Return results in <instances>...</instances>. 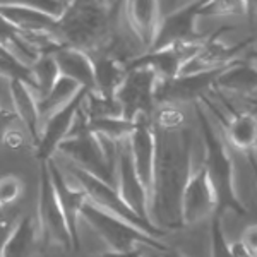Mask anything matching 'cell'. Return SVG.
<instances>
[{"label":"cell","instance_id":"1","mask_svg":"<svg viewBox=\"0 0 257 257\" xmlns=\"http://www.w3.org/2000/svg\"><path fill=\"white\" fill-rule=\"evenodd\" d=\"M187 105L160 103L153 111L156 156L149 218L167 231L185 228L182 218V196L192 175L194 131L185 111Z\"/></svg>","mask_w":257,"mask_h":257},{"label":"cell","instance_id":"2","mask_svg":"<svg viewBox=\"0 0 257 257\" xmlns=\"http://www.w3.org/2000/svg\"><path fill=\"white\" fill-rule=\"evenodd\" d=\"M196 113L197 127H199V138L202 141L204 148V156H202V167L206 168V173L209 177V182L214 189L216 196V213L225 214L226 211L245 216L248 209L240 201L237 189H235V170L233 160L228 153L226 144L219 138L216 128L213 127L208 115L202 111L201 105L196 103L194 106Z\"/></svg>","mask_w":257,"mask_h":257},{"label":"cell","instance_id":"3","mask_svg":"<svg viewBox=\"0 0 257 257\" xmlns=\"http://www.w3.org/2000/svg\"><path fill=\"white\" fill-rule=\"evenodd\" d=\"M81 218L99 235V238L110 247V250L123 252L131 250L136 245H144L155 250H165L168 245L161 242V238L151 237L141 228L131 225L125 219L115 216L108 211L98 208L93 202L86 201L81 211Z\"/></svg>","mask_w":257,"mask_h":257},{"label":"cell","instance_id":"4","mask_svg":"<svg viewBox=\"0 0 257 257\" xmlns=\"http://www.w3.org/2000/svg\"><path fill=\"white\" fill-rule=\"evenodd\" d=\"M69 173L72 175V178H76L79 187L84 189L86 196H88V201L93 202L94 206L108 211V213L115 214V216L125 219V221L131 223V225L141 228V230L146 231V233L151 235V237L161 238L170 233V231H167L165 228H161L156 225V223H153L151 219L143 218L141 214L136 213V211L123 201V197L120 196L118 189L111 187L110 184L103 182L101 178L94 177L93 173L76 167L74 163L69 165Z\"/></svg>","mask_w":257,"mask_h":257},{"label":"cell","instance_id":"5","mask_svg":"<svg viewBox=\"0 0 257 257\" xmlns=\"http://www.w3.org/2000/svg\"><path fill=\"white\" fill-rule=\"evenodd\" d=\"M160 76L155 69L144 64H127V76L115 93L122 117L134 122L139 115H151L156 110V89Z\"/></svg>","mask_w":257,"mask_h":257},{"label":"cell","instance_id":"6","mask_svg":"<svg viewBox=\"0 0 257 257\" xmlns=\"http://www.w3.org/2000/svg\"><path fill=\"white\" fill-rule=\"evenodd\" d=\"M40 237L43 248L59 245L64 250H74L72 237L65 221L64 211L57 199L47 161L40 163V197H38Z\"/></svg>","mask_w":257,"mask_h":257},{"label":"cell","instance_id":"7","mask_svg":"<svg viewBox=\"0 0 257 257\" xmlns=\"http://www.w3.org/2000/svg\"><path fill=\"white\" fill-rule=\"evenodd\" d=\"M204 4L206 0H192L189 4H184L182 7L173 9L168 14H163L155 41L149 50H160L177 43L204 41L206 36L197 31V23L199 19H202Z\"/></svg>","mask_w":257,"mask_h":257},{"label":"cell","instance_id":"8","mask_svg":"<svg viewBox=\"0 0 257 257\" xmlns=\"http://www.w3.org/2000/svg\"><path fill=\"white\" fill-rule=\"evenodd\" d=\"M91 89L82 88L79 93L76 94L67 105H64L62 108L53 111L52 115L47 117V122L41 127L40 141L35 146V156L40 161H48L53 158V153L59 151V146L64 139H67L74 127V122L77 118L82 103H84L86 96H88Z\"/></svg>","mask_w":257,"mask_h":257},{"label":"cell","instance_id":"9","mask_svg":"<svg viewBox=\"0 0 257 257\" xmlns=\"http://www.w3.org/2000/svg\"><path fill=\"white\" fill-rule=\"evenodd\" d=\"M226 67L178 74L173 79L160 81L156 89V103L158 105L160 103H180V105L197 103L213 86H216V79Z\"/></svg>","mask_w":257,"mask_h":257},{"label":"cell","instance_id":"10","mask_svg":"<svg viewBox=\"0 0 257 257\" xmlns=\"http://www.w3.org/2000/svg\"><path fill=\"white\" fill-rule=\"evenodd\" d=\"M214 211H216V196H214V189L209 182L206 168L201 163V167L192 170V175L184 189L182 218H184L185 226H190L202 219L211 218Z\"/></svg>","mask_w":257,"mask_h":257},{"label":"cell","instance_id":"11","mask_svg":"<svg viewBox=\"0 0 257 257\" xmlns=\"http://www.w3.org/2000/svg\"><path fill=\"white\" fill-rule=\"evenodd\" d=\"M117 189L123 201L143 218H149V192L138 175L132 160L131 143L127 139L118 141V161H117Z\"/></svg>","mask_w":257,"mask_h":257},{"label":"cell","instance_id":"12","mask_svg":"<svg viewBox=\"0 0 257 257\" xmlns=\"http://www.w3.org/2000/svg\"><path fill=\"white\" fill-rule=\"evenodd\" d=\"M131 143L132 160L138 170V175L143 180L144 187L148 189L149 199H151L153 177H155V156H156V141L155 128H153V113L139 115L136 118V127L128 136Z\"/></svg>","mask_w":257,"mask_h":257},{"label":"cell","instance_id":"13","mask_svg":"<svg viewBox=\"0 0 257 257\" xmlns=\"http://www.w3.org/2000/svg\"><path fill=\"white\" fill-rule=\"evenodd\" d=\"M48 170H50V177H52V184L55 189L57 199L60 202V208L64 211L65 221H67L70 237H72V245L74 250H79L81 248V240H79V218H81V211L84 202L88 201L84 189H72L69 185V182L65 180L64 172L57 167V163L52 160L47 161Z\"/></svg>","mask_w":257,"mask_h":257},{"label":"cell","instance_id":"14","mask_svg":"<svg viewBox=\"0 0 257 257\" xmlns=\"http://www.w3.org/2000/svg\"><path fill=\"white\" fill-rule=\"evenodd\" d=\"M160 0H125V18L144 52L151 48L161 21Z\"/></svg>","mask_w":257,"mask_h":257},{"label":"cell","instance_id":"15","mask_svg":"<svg viewBox=\"0 0 257 257\" xmlns=\"http://www.w3.org/2000/svg\"><path fill=\"white\" fill-rule=\"evenodd\" d=\"M9 91L12 98V110L16 111L18 118L26 127L33 141V146H36L41 134V113L38 108V98L35 96V91L31 89V86L23 79L9 81Z\"/></svg>","mask_w":257,"mask_h":257},{"label":"cell","instance_id":"16","mask_svg":"<svg viewBox=\"0 0 257 257\" xmlns=\"http://www.w3.org/2000/svg\"><path fill=\"white\" fill-rule=\"evenodd\" d=\"M52 53L55 57L62 77L76 81L81 88L94 89V67L93 59H91L88 52L64 45V47H59Z\"/></svg>","mask_w":257,"mask_h":257},{"label":"cell","instance_id":"17","mask_svg":"<svg viewBox=\"0 0 257 257\" xmlns=\"http://www.w3.org/2000/svg\"><path fill=\"white\" fill-rule=\"evenodd\" d=\"M216 88L226 91L233 96H254L257 93V65L247 59L231 62L219 74L216 79Z\"/></svg>","mask_w":257,"mask_h":257},{"label":"cell","instance_id":"18","mask_svg":"<svg viewBox=\"0 0 257 257\" xmlns=\"http://www.w3.org/2000/svg\"><path fill=\"white\" fill-rule=\"evenodd\" d=\"M94 67V89L103 96H115L127 76V64L110 52L91 53Z\"/></svg>","mask_w":257,"mask_h":257},{"label":"cell","instance_id":"19","mask_svg":"<svg viewBox=\"0 0 257 257\" xmlns=\"http://www.w3.org/2000/svg\"><path fill=\"white\" fill-rule=\"evenodd\" d=\"M38 252L36 225L31 216H24L11 230L0 247V257H35Z\"/></svg>","mask_w":257,"mask_h":257},{"label":"cell","instance_id":"20","mask_svg":"<svg viewBox=\"0 0 257 257\" xmlns=\"http://www.w3.org/2000/svg\"><path fill=\"white\" fill-rule=\"evenodd\" d=\"M226 138L240 151L252 153L257 148V115L254 111H237L226 123Z\"/></svg>","mask_w":257,"mask_h":257},{"label":"cell","instance_id":"21","mask_svg":"<svg viewBox=\"0 0 257 257\" xmlns=\"http://www.w3.org/2000/svg\"><path fill=\"white\" fill-rule=\"evenodd\" d=\"M81 89L82 88L76 81L60 76L59 81L55 82V86L50 89V93L38 98V108H40L41 117H43V115L48 117V115H52L53 111H57L64 105H67L70 99L76 96Z\"/></svg>","mask_w":257,"mask_h":257},{"label":"cell","instance_id":"22","mask_svg":"<svg viewBox=\"0 0 257 257\" xmlns=\"http://www.w3.org/2000/svg\"><path fill=\"white\" fill-rule=\"evenodd\" d=\"M33 79H35V93L38 94L36 98H41L50 93V89L55 86V82L60 77L59 65L55 62L52 52L41 53V55L30 65Z\"/></svg>","mask_w":257,"mask_h":257},{"label":"cell","instance_id":"23","mask_svg":"<svg viewBox=\"0 0 257 257\" xmlns=\"http://www.w3.org/2000/svg\"><path fill=\"white\" fill-rule=\"evenodd\" d=\"M88 125L93 132L113 141L127 139L136 127V120H125L123 117H105V118H88Z\"/></svg>","mask_w":257,"mask_h":257},{"label":"cell","instance_id":"24","mask_svg":"<svg viewBox=\"0 0 257 257\" xmlns=\"http://www.w3.org/2000/svg\"><path fill=\"white\" fill-rule=\"evenodd\" d=\"M202 18H245L243 0H206Z\"/></svg>","mask_w":257,"mask_h":257},{"label":"cell","instance_id":"25","mask_svg":"<svg viewBox=\"0 0 257 257\" xmlns=\"http://www.w3.org/2000/svg\"><path fill=\"white\" fill-rule=\"evenodd\" d=\"M223 214L214 211L211 216V226H209V247H211V257H233L231 247L228 243L223 231Z\"/></svg>","mask_w":257,"mask_h":257},{"label":"cell","instance_id":"26","mask_svg":"<svg viewBox=\"0 0 257 257\" xmlns=\"http://www.w3.org/2000/svg\"><path fill=\"white\" fill-rule=\"evenodd\" d=\"M0 77L7 81L12 79H23L31 86V89L35 91V79H33L31 69L26 65H21L19 62L12 60L7 55H0Z\"/></svg>","mask_w":257,"mask_h":257},{"label":"cell","instance_id":"27","mask_svg":"<svg viewBox=\"0 0 257 257\" xmlns=\"http://www.w3.org/2000/svg\"><path fill=\"white\" fill-rule=\"evenodd\" d=\"M67 2L69 0H0V6L33 7V9L45 11L55 18H60L67 7Z\"/></svg>","mask_w":257,"mask_h":257},{"label":"cell","instance_id":"28","mask_svg":"<svg viewBox=\"0 0 257 257\" xmlns=\"http://www.w3.org/2000/svg\"><path fill=\"white\" fill-rule=\"evenodd\" d=\"M23 190V182L16 175H4L0 177V204L7 206L12 204Z\"/></svg>","mask_w":257,"mask_h":257},{"label":"cell","instance_id":"29","mask_svg":"<svg viewBox=\"0 0 257 257\" xmlns=\"http://www.w3.org/2000/svg\"><path fill=\"white\" fill-rule=\"evenodd\" d=\"M18 115H16L14 110H0V146L4 144V139H6V134L14 127Z\"/></svg>","mask_w":257,"mask_h":257},{"label":"cell","instance_id":"30","mask_svg":"<svg viewBox=\"0 0 257 257\" xmlns=\"http://www.w3.org/2000/svg\"><path fill=\"white\" fill-rule=\"evenodd\" d=\"M242 243L247 247V250L250 252L252 255L257 257V225H248L245 230H243Z\"/></svg>","mask_w":257,"mask_h":257},{"label":"cell","instance_id":"31","mask_svg":"<svg viewBox=\"0 0 257 257\" xmlns=\"http://www.w3.org/2000/svg\"><path fill=\"white\" fill-rule=\"evenodd\" d=\"M4 144H7V146L12 148V149H18V148H21L24 144V138H23V134H21L19 131H16V128L12 127L11 131L6 134Z\"/></svg>","mask_w":257,"mask_h":257},{"label":"cell","instance_id":"32","mask_svg":"<svg viewBox=\"0 0 257 257\" xmlns=\"http://www.w3.org/2000/svg\"><path fill=\"white\" fill-rule=\"evenodd\" d=\"M91 257H143V254H141V250L138 247H134V248H131V250H123V252L110 250V252H105V254L91 255Z\"/></svg>","mask_w":257,"mask_h":257},{"label":"cell","instance_id":"33","mask_svg":"<svg viewBox=\"0 0 257 257\" xmlns=\"http://www.w3.org/2000/svg\"><path fill=\"white\" fill-rule=\"evenodd\" d=\"M230 247H231V254H233V257H254L250 252L247 250V247L242 243V240L230 243Z\"/></svg>","mask_w":257,"mask_h":257},{"label":"cell","instance_id":"34","mask_svg":"<svg viewBox=\"0 0 257 257\" xmlns=\"http://www.w3.org/2000/svg\"><path fill=\"white\" fill-rule=\"evenodd\" d=\"M245 2V18L250 23L257 16V0H243Z\"/></svg>","mask_w":257,"mask_h":257},{"label":"cell","instance_id":"35","mask_svg":"<svg viewBox=\"0 0 257 257\" xmlns=\"http://www.w3.org/2000/svg\"><path fill=\"white\" fill-rule=\"evenodd\" d=\"M158 257H187V255L182 254V252L177 250V248L168 247V248H165V250L158 252Z\"/></svg>","mask_w":257,"mask_h":257},{"label":"cell","instance_id":"36","mask_svg":"<svg viewBox=\"0 0 257 257\" xmlns=\"http://www.w3.org/2000/svg\"><path fill=\"white\" fill-rule=\"evenodd\" d=\"M245 59L247 60H252V62H257V50H247L245 52Z\"/></svg>","mask_w":257,"mask_h":257},{"label":"cell","instance_id":"37","mask_svg":"<svg viewBox=\"0 0 257 257\" xmlns=\"http://www.w3.org/2000/svg\"><path fill=\"white\" fill-rule=\"evenodd\" d=\"M252 50H257V41H255V43H254V48H252Z\"/></svg>","mask_w":257,"mask_h":257},{"label":"cell","instance_id":"38","mask_svg":"<svg viewBox=\"0 0 257 257\" xmlns=\"http://www.w3.org/2000/svg\"><path fill=\"white\" fill-rule=\"evenodd\" d=\"M0 208H2V204H0Z\"/></svg>","mask_w":257,"mask_h":257},{"label":"cell","instance_id":"39","mask_svg":"<svg viewBox=\"0 0 257 257\" xmlns=\"http://www.w3.org/2000/svg\"><path fill=\"white\" fill-rule=\"evenodd\" d=\"M0 110H2V108H0Z\"/></svg>","mask_w":257,"mask_h":257}]
</instances>
